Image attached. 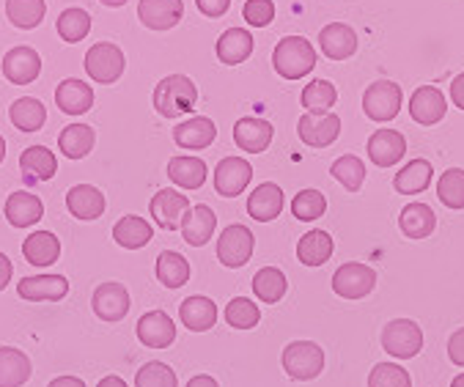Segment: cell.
<instances>
[{"instance_id": "cell-45", "label": "cell", "mask_w": 464, "mask_h": 387, "mask_svg": "<svg viewBox=\"0 0 464 387\" xmlns=\"http://www.w3.org/2000/svg\"><path fill=\"white\" fill-rule=\"evenodd\" d=\"M324 209H327V198H324V192H319V189H303L292 201V212L303 223L319 220L324 215Z\"/></svg>"}, {"instance_id": "cell-41", "label": "cell", "mask_w": 464, "mask_h": 387, "mask_svg": "<svg viewBox=\"0 0 464 387\" xmlns=\"http://www.w3.org/2000/svg\"><path fill=\"white\" fill-rule=\"evenodd\" d=\"M20 168H23L28 176H34V179H39V181H47V179H53V176L58 173V160H55V154H53L50 149H44V146H31V149L23 151Z\"/></svg>"}, {"instance_id": "cell-6", "label": "cell", "mask_w": 464, "mask_h": 387, "mask_svg": "<svg viewBox=\"0 0 464 387\" xmlns=\"http://www.w3.org/2000/svg\"><path fill=\"white\" fill-rule=\"evenodd\" d=\"M374 285H377V272L360 261H349L338 266L333 275V292L343 300H362L374 292Z\"/></svg>"}, {"instance_id": "cell-21", "label": "cell", "mask_w": 464, "mask_h": 387, "mask_svg": "<svg viewBox=\"0 0 464 387\" xmlns=\"http://www.w3.org/2000/svg\"><path fill=\"white\" fill-rule=\"evenodd\" d=\"M284 212V189L272 184V181H264L258 184L250 198H247V215L258 223H269L275 220L277 215Z\"/></svg>"}, {"instance_id": "cell-59", "label": "cell", "mask_w": 464, "mask_h": 387, "mask_svg": "<svg viewBox=\"0 0 464 387\" xmlns=\"http://www.w3.org/2000/svg\"><path fill=\"white\" fill-rule=\"evenodd\" d=\"M6 160V140H4V135H0V162Z\"/></svg>"}, {"instance_id": "cell-56", "label": "cell", "mask_w": 464, "mask_h": 387, "mask_svg": "<svg viewBox=\"0 0 464 387\" xmlns=\"http://www.w3.org/2000/svg\"><path fill=\"white\" fill-rule=\"evenodd\" d=\"M188 387H220L212 376H207V373H198V376H193L190 382H188Z\"/></svg>"}, {"instance_id": "cell-39", "label": "cell", "mask_w": 464, "mask_h": 387, "mask_svg": "<svg viewBox=\"0 0 464 387\" xmlns=\"http://www.w3.org/2000/svg\"><path fill=\"white\" fill-rule=\"evenodd\" d=\"M157 277L165 288H179L190 280V264L181 253L176 250H165L157 258Z\"/></svg>"}, {"instance_id": "cell-43", "label": "cell", "mask_w": 464, "mask_h": 387, "mask_svg": "<svg viewBox=\"0 0 464 387\" xmlns=\"http://www.w3.org/2000/svg\"><path fill=\"white\" fill-rule=\"evenodd\" d=\"M55 31H58V36H61L63 42L77 44L80 39L88 36V31H91V17H88V12H82V9H77V6L63 9V12L58 15Z\"/></svg>"}, {"instance_id": "cell-27", "label": "cell", "mask_w": 464, "mask_h": 387, "mask_svg": "<svg viewBox=\"0 0 464 387\" xmlns=\"http://www.w3.org/2000/svg\"><path fill=\"white\" fill-rule=\"evenodd\" d=\"M179 316H181V324L193 330V333H207L215 327L218 322V305L209 300V297H188L181 305H179Z\"/></svg>"}, {"instance_id": "cell-31", "label": "cell", "mask_w": 464, "mask_h": 387, "mask_svg": "<svg viewBox=\"0 0 464 387\" xmlns=\"http://www.w3.org/2000/svg\"><path fill=\"white\" fill-rule=\"evenodd\" d=\"M23 256L34 266H50L61 256V242H58V237L53 231H34L23 242Z\"/></svg>"}, {"instance_id": "cell-46", "label": "cell", "mask_w": 464, "mask_h": 387, "mask_svg": "<svg viewBox=\"0 0 464 387\" xmlns=\"http://www.w3.org/2000/svg\"><path fill=\"white\" fill-rule=\"evenodd\" d=\"M333 179L341 181L349 192H357L365 181V165L354 154H343L341 160L333 162Z\"/></svg>"}, {"instance_id": "cell-37", "label": "cell", "mask_w": 464, "mask_h": 387, "mask_svg": "<svg viewBox=\"0 0 464 387\" xmlns=\"http://www.w3.org/2000/svg\"><path fill=\"white\" fill-rule=\"evenodd\" d=\"M286 288H289L286 275L277 269V266H264L253 277V292H256V297L261 303H269V305L281 303L284 295H286Z\"/></svg>"}, {"instance_id": "cell-51", "label": "cell", "mask_w": 464, "mask_h": 387, "mask_svg": "<svg viewBox=\"0 0 464 387\" xmlns=\"http://www.w3.org/2000/svg\"><path fill=\"white\" fill-rule=\"evenodd\" d=\"M196 6H198V12L204 17L218 20V17H223L231 9V0H196Z\"/></svg>"}, {"instance_id": "cell-3", "label": "cell", "mask_w": 464, "mask_h": 387, "mask_svg": "<svg viewBox=\"0 0 464 387\" xmlns=\"http://www.w3.org/2000/svg\"><path fill=\"white\" fill-rule=\"evenodd\" d=\"M401 105H404V91L393 80L371 82L362 93V111L371 121H377V124L393 121L399 116Z\"/></svg>"}, {"instance_id": "cell-25", "label": "cell", "mask_w": 464, "mask_h": 387, "mask_svg": "<svg viewBox=\"0 0 464 387\" xmlns=\"http://www.w3.org/2000/svg\"><path fill=\"white\" fill-rule=\"evenodd\" d=\"M44 218V204L34 196V192H12L6 198V220L14 228H31Z\"/></svg>"}, {"instance_id": "cell-32", "label": "cell", "mask_w": 464, "mask_h": 387, "mask_svg": "<svg viewBox=\"0 0 464 387\" xmlns=\"http://www.w3.org/2000/svg\"><path fill=\"white\" fill-rule=\"evenodd\" d=\"M94 143H97V132H94V127H88V124H69L58 135V149L69 160L88 157L91 149H94Z\"/></svg>"}, {"instance_id": "cell-48", "label": "cell", "mask_w": 464, "mask_h": 387, "mask_svg": "<svg viewBox=\"0 0 464 387\" xmlns=\"http://www.w3.org/2000/svg\"><path fill=\"white\" fill-rule=\"evenodd\" d=\"M258 319H261L258 305L253 300H247V297H237V300H231L226 305V322L234 330H250V327L258 324Z\"/></svg>"}, {"instance_id": "cell-58", "label": "cell", "mask_w": 464, "mask_h": 387, "mask_svg": "<svg viewBox=\"0 0 464 387\" xmlns=\"http://www.w3.org/2000/svg\"><path fill=\"white\" fill-rule=\"evenodd\" d=\"M100 4H105V6H111V9H119V6L127 4V0H100Z\"/></svg>"}, {"instance_id": "cell-15", "label": "cell", "mask_w": 464, "mask_h": 387, "mask_svg": "<svg viewBox=\"0 0 464 387\" xmlns=\"http://www.w3.org/2000/svg\"><path fill=\"white\" fill-rule=\"evenodd\" d=\"M138 17L149 31H170L184 17L181 0H140Z\"/></svg>"}, {"instance_id": "cell-42", "label": "cell", "mask_w": 464, "mask_h": 387, "mask_svg": "<svg viewBox=\"0 0 464 387\" xmlns=\"http://www.w3.org/2000/svg\"><path fill=\"white\" fill-rule=\"evenodd\" d=\"M47 12L44 0H6V17L12 20V25L31 31L36 25H42Z\"/></svg>"}, {"instance_id": "cell-16", "label": "cell", "mask_w": 464, "mask_h": 387, "mask_svg": "<svg viewBox=\"0 0 464 387\" xmlns=\"http://www.w3.org/2000/svg\"><path fill=\"white\" fill-rule=\"evenodd\" d=\"M407 154V138L396 130H377L368 138V160L377 168H393Z\"/></svg>"}, {"instance_id": "cell-5", "label": "cell", "mask_w": 464, "mask_h": 387, "mask_svg": "<svg viewBox=\"0 0 464 387\" xmlns=\"http://www.w3.org/2000/svg\"><path fill=\"white\" fill-rule=\"evenodd\" d=\"M284 368L297 382H311L324 368V352L314 341H295L284 349Z\"/></svg>"}, {"instance_id": "cell-52", "label": "cell", "mask_w": 464, "mask_h": 387, "mask_svg": "<svg viewBox=\"0 0 464 387\" xmlns=\"http://www.w3.org/2000/svg\"><path fill=\"white\" fill-rule=\"evenodd\" d=\"M448 357L453 360V365H461L464 368V327L450 335V341H448Z\"/></svg>"}, {"instance_id": "cell-44", "label": "cell", "mask_w": 464, "mask_h": 387, "mask_svg": "<svg viewBox=\"0 0 464 387\" xmlns=\"http://www.w3.org/2000/svg\"><path fill=\"white\" fill-rule=\"evenodd\" d=\"M437 198L448 209H464V170L450 168L437 181Z\"/></svg>"}, {"instance_id": "cell-19", "label": "cell", "mask_w": 464, "mask_h": 387, "mask_svg": "<svg viewBox=\"0 0 464 387\" xmlns=\"http://www.w3.org/2000/svg\"><path fill=\"white\" fill-rule=\"evenodd\" d=\"M138 341L151 349H165L176 341V324L165 311H149L138 319Z\"/></svg>"}, {"instance_id": "cell-40", "label": "cell", "mask_w": 464, "mask_h": 387, "mask_svg": "<svg viewBox=\"0 0 464 387\" xmlns=\"http://www.w3.org/2000/svg\"><path fill=\"white\" fill-rule=\"evenodd\" d=\"M300 102L308 113H327L338 102V88L330 80H311L303 88Z\"/></svg>"}, {"instance_id": "cell-13", "label": "cell", "mask_w": 464, "mask_h": 387, "mask_svg": "<svg viewBox=\"0 0 464 387\" xmlns=\"http://www.w3.org/2000/svg\"><path fill=\"white\" fill-rule=\"evenodd\" d=\"M17 295L28 303H58L69 295V280L63 275H36L17 283Z\"/></svg>"}, {"instance_id": "cell-47", "label": "cell", "mask_w": 464, "mask_h": 387, "mask_svg": "<svg viewBox=\"0 0 464 387\" xmlns=\"http://www.w3.org/2000/svg\"><path fill=\"white\" fill-rule=\"evenodd\" d=\"M368 387H412V379L399 363H380L368 373Z\"/></svg>"}, {"instance_id": "cell-34", "label": "cell", "mask_w": 464, "mask_h": 387, "mask_svg": "<svg viewBox=\"0 0 464 387\" xmlns=\"http://www.w3.org/2000/svg\"><path fill=\"white\" fill-rule=\"evenodd\" d=\"M431 184V162L429 160H410L393 179V187L401 196H418Z\"/></svg>"}, {"instance_id": "cell-20", "label": "cell", "mask_w": 464, "mask_h": 387, "mask_svg": "<svg viewBox=\"0 0 464 387\" xmlns=\"http://www.w3.org/2000/svg\"><path fill=\"white\" fill-rule=\"evenodd\" d=\"M66 209L77 220H97L105 215V196L94 184H77L66 192Z\"/></svg>"}, {"instance_id": "cell-36", "label": "cell", "mask_w": 464, "mask_h": 387, "mask_svg": "<svg viewBox=\"0 0 464 387\" xmlns=\"http://www.w3.org/2000/svg\"><path fill=\"white\" fill-rule=\"evenodd\" d=\"M9 119L20 132H39L47 121V111L36 96H23L9 108Z\"/></svg>"}, {"instance_id": "cell-53", "label": "cell", "mask_w": 464, "mask_h": 387, "mask_svg": "<svg viewBox=\"0 0 464 387\" xmlns=\"http://www.w3.org/2000/svg\"><path fill=\"white\" fill-rule=\"evenodd\" d=\"M12 277H14V264L6 253H0V292L12 283Z\"/></svg>"}, {"instance_id": "cell-23", "label": "cell", "mask_w": 464, "mask_h": 387, "mask_svg": "<svg viewBox=\"0 0 464 387\" xmlns=\"http://www.w3.org/2000/svg\"><path fill=\"white\" fill-rule=\"evenodd\" d=\"M319 44H322V53L330 61H346V58H352L357 53V34L343 23H330V25L322 28Z\"/></svg>"}, {"instance_id": "cell-60", "label": "cell", "mask_w": 464, "mask_h": 387, "mask_svg": "<svg viewBox=\"0 0 464 387\" xmlns=\"http://www.w3.org/2000/svg\"><path fill=\"white\" fill-rule=\"evenodd\" d=\"M450 387H464V373H459V376H453V382H450Z\"/></svg>"}, {"instance_id": "cell-1", "label": "cell", "mask_w": 464, "mask_h": 387, "mask_svg": "<svg viewBox=\"0 0 464 387\" xmlns=\"http://www.w3.org/2000/svg\"><path fill=\"white\" fill-rule=\"evenodd\" d=\"M198 88L188 74H168L154 88V108L165 119L188 116L196 108Z\"/></svg>"}, {"instance_id": "cell-49", "label": "cell", "mask_w": 464, "mask_h": 387, "mask_svg": "<svg viewBox=\"0 0 464 387\" xmlns=\"http://www.w3.org/2000/svg\"><path fill=\"white\" fill-rule=\"evenodd\" d=\"M135 387H176V373L173 368H168L165 363H146L138 376H135Z\"/></svg>"}, {"instance_id": "cell-14", "label": "cell", "mask_w": 464, "mask_h": 387, "mask_svg": "<svg viewBox=\"0 0 464 387\" xmlns=\"http://www.w3.org/2000/svg\"><path fill=\"white\" fill-rule=\"evenodd\" d=\"M445 113H448V102H445V93L437 85H420L410 96V116H412V121H418L423 127L442 121Z\"/></svg>"}, {"instance_id": "cell-8", "label": "cell", "mask_w": 464, "mask_h": 387, "mask_svg": "<svg viewBox=\"0 0 464 387\" xmlns=\"http://www.w3.org/2000/svg\"><path fill=\"white\" fill-rule=\"evenodd\" d=\"M253 250H256V237L247 226H239V223L228 226L218 239V258L228 269L245 266L250 261Z\"/></svg>"}, {"instance_id": "cell-26", "label": "cell", "mask_w": 464, "mask_h": 387, "mask_svg": "<svg viewBox=\"0 0 464 387\" xmlns=\"http://www.w3.org/2000/svg\"><path fill=\"white\" fill-rule=\"evenodd\" d=\"M215 226H218L215 212L209 207L198 204V207H193L188 215H184V220H181V237H184V242L193 245V247H204L212 239Z\"/></svg>"}, {"instance_id": "cell-10", "label": "cell", "mask_w": 464, "mask_h": 387, "mask_svg": "<svg viewBox=\"0 0 464 387\" xmlns=\"http://www.w3.org/2000/svg\"><path fill=\"white\" fill-rule=\"evenodd\" d=\"M149 209H151V218H154L157 226H162L165 231H181V220L193 207H190V198L184 196V192L160 189L157 196L151 198Z\"/></svg>"}, {"instance_id": "cell-11", "label": "cell", "mask_w": 464, "mask_h": 387, "mask_svg": "<svg viewBox=\"0 0 464 387\" xmlns=\"http://www.w3.org/2000/svg\"><path fill=\"white\" fill-rule=\"evenodd\" d=\"M300 140L311 149H327L341 135V119L335 113H305L297 124Z\"/></svg>"}, {"instance_id": "cell-33", "label": "cell", "mask_w": 464, "mask_h": 387, "mask_svg": "<svg viewBox=\"0 0 464 387\" xmlns=\"http://www.w3.org/2000/svg\"><path fill=\"white\" fill-rule=\"evenodd\" d=\"M151 237H154V228L138 215H127L113 226V239L124 250H140V247H146L151 242Z\"/></svg>"}, {"instance_id": "cell-22", "label": "cell", "mask_w": 464, "mask_h": 387, "mask_svg": "<svg viewBox=\"0 0 464 387\" xmlns=\"http://www.w3.org/2000/svg\"><path fill=\"white\" fill-rule=\"evenodd\" d=\"M234 143L247 154H261L272 143V124L256 116H245L234 124Z\"/></svg>"}, {"instance_id": "cell-7", "label": "cell", "mask_w": 464, "mask_h": 387, "mask_svg": "<svg viewBox=\"0 0 464 387\" xmlns=\"http://www.w3.org/2000/svg\"><path fill=\"white\" fill-rule=\"evenodd\" d=\"M382 349L396 360H410L423 349V333L412 319H393L382 330Z\"/></svg>"}, {"instance_id": "cell-55", "label": "cell", "mask_w": 464, "mask_h": 387, "mask_svg": "<svg viewBox=\"0 0 464 387\" xmlns=\"http://www.w3.org/2000/svg\"><path fill=\"white\" fill-rule=\"evenodd\" d=\"M47 387H85V382L77 379V376H58V379H53Z\"/></svg>"}, {"instance_id": "cell-50", "label": "cell", "mask_w": 464, "mask_h": 387, "mask_svg": "<svg viewBox=\"0 0 464 387\" xmlns=\"http://www.w3.org/2000/svg\"><path fill=\"white\" fill-rule=\"evenodd\" d=\"M242 15H245L247 25L266 28L275 20V4H272V0H245Z\"/></svg>"}, {"instance_id": "cell-30", "label": "cell", "mask_w": 464, "mask_h": 387, "mask_svg": "<svg viewBox=\"0 0 464 387\" xmlns=\"http://www.w3.org/2000/svg\"><path fill=\"white\" fill-rule=\"evenodd\" d=\"M253 47H256V42H253L250 31H245V28H228L218 39V47L215 50H218V58L226 66H237V63H242V61L250 58Z\"/></svg>"}, {"instance_id": "cell-12", "label": "cell", "mask_w": 464, "mask_h": 387, "mask_svg": "<svg viewBox=\"0 0 464 387\" xmlns=\"http://www.w3.org/2000/svg\"><path fill=\"white\" fill-rule=\"evenodd\" d=\"M253 179V168L242 157H226L215 168V189L223 198H237L245 192V187Z\"/></svg>"}, {"instance_id": "cell-35", "label": "cell", "mask_w": 464, "mask_h": 387, "mask_svg": "<svg viewBox=\"0 0 464 387\" xmlns=\"http://www.w3.org/2000/svg\"><path fill=\"white\" fill-rule=\"evenodd\" d=\"M399 226H401L404 237H410V239H426L437 228V215L426 204H410V207H404V212L399 218Z\"/></svg>"}, {"instance_id": "cell-38", "label": "cell", "mask_w": 464, "mask_h": 387, "mask_svg": "<svg viewBox=\"0 0 464 387\" xmlns=\"http://www.w3.org/2000/svg\"><path fill=\"white\" fill-rule=\"evenodd\" d=\"M333 256V237L327 231H308L297 245V258L305 266H322Z\"/></svg>"}, {"instance_id": "cell-4", "label": "cell", "mask_w": 464, "mask_h": 387, "mask_svg": "<svg viewBox=\"0 0 464 387\" xmlns=\"http://www.w3.org/2000/svg\"><path fill=\"white\" fill-rule=\"evenodd\" d=\"M124 66H127V58L121 47L113 42H100L85 53V72L94 82H102V85L116 82L124 74Z\"/></svg>"}, {"instance_id": "cell-18", "label": "cell", "mask_w": 464, "mask_h": 387, "mask_svg": "<svg viewBox=\"0 0 464 387\" xmlns=\"http://www.w3.org/2000/svg\"><path fill=\"white\" fill-rule=\"evenodd\" d=\"M42 72V58L34 47H14L4 55V74L14 85H28L39 77Z\"/></svg>"}, {"instance_id": "cell-9", "label": "cell", "mask_w": 464, "mask_h": 387, "mask_svg": "<svg viewBox=\"0 0 464 387\" xmlns=\"http://www.w3.org/2000/svg\"><path fill=\"white\" fill-rule=\"evenodd\" d=\"M91 305H94V314L102 319V322H108V324H116V322H121L127 314H130V292L121 285V283H116V280H108V283H102V285H97L94 288V297H91Z\"/></svg>"}, {"instance_id": "cell-57", "label": "cell", "mask_w": 464, "mask_h": 387, "mask_svg": "<svg viewBox=\"0 0 464 387\" xmlns=\"http://www.w3.org/2000/svg\"><path fill=\"white\" fill-rule=\"evenodd\" d=\"M97 387H127V382H124L121 376H116V373H113V376H105Z\"/></svg>"}, {"instance_id": "cell-29", "label": "cell", "mask_w": 464, "mask_h": 387, "mask_svg": "<svg viewBox=\"0 0 464 387\" xmlns=\"http://www.w3.org/2000/svg\"><path fill=\"white\" fill-rule=\"evenodd\" d=\"M31 357L14 346H0V387H23L31 379Z\"/></svg>"}, {"instance_id": "cell-28", "label": "cell", "mask_w": 464, "mask_h": 387, "mask_svg": "<svg viewBox=\"0 0 464 387\" xmlns=\"http://www.w3.org/2000/svg\"><path fill=\"white\" fill-rule=\"evenodd\" d=\"M207 176V162L198 157H173L168 162V179L181 189H201Z\"/></svg>"}, {"instance_id": "cell-17", "label": "cell", "mask_w": 464, "mask_h": 387, "mask_svg": "<svg viewBox=\"0 0 464 387\" xmlns=\"http://www.w3.org/2000/svg\"><path fill=\"white\" fill-rule=\"evenodd\" d=\"M55 105L66 116H82L91 111V105H94V91H91L88 82H82L77 77H66L55 88Z\"/></svg>"}, {"instance_id": "cell-24", "label": "cell", "mask_w": 464, "mask_h": 387, "mask_svg": "<svg viewBox=\"0 0 464 387\" xmlns=\"http://www.w3.org/2000/svg\"><path fill=\"white\" fill-rule=\"evenodd\" d=\"M218 138V127L207 116H193L190 121H181L173 127V140L179 149H207Z\"/></svg>"}, {"instance_id": "cell-54", "label": "cell", "mask_w": 464, "mask_h": 387, "mask_svg": "<svg viewBox=\"0 0 464 387\" xmlns=\"http://www.w3.org/2000/svg\"><path fill=\"white\" fill-rule=\"evenodd\" d=\"M450 100H453V105H456L459 111H464V72L456 74L453 82H450Z\"/></svg>"}, {"instance_id": "cell-2", "label": "cell", "mask_w": 464, "mask_h": 387, "mask_svg": "<svg viewBox=\"0 0 464 387\" xmlns=\"http://www.w3.org/2000/svg\"><path fill=\"white\" fill-rule=\"evenodd\" d=\"M272 66L275 72L286 80H300L314 72L316 66V50L308 39L303 36H286L277 42L272 53Z\"/></svg>"}]
</instances>
